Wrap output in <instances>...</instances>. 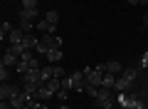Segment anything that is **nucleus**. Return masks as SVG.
<instances>
[{"instance_id": "1", "label": "nucleus", "mask_w": 148, "mask_h": 109, "mask_svg": "<svg viewBox=\"0 0 148 109\" xmlns=\"http://www.w3.org/2000/svg\"><path fill=\"white\" fill-rule=\"evenodd\" d=\"M57 47H62V40H59L57 35H40L35 52L37 55H47L49 50H57Z\"/></svg>"}, {"instance_id": "2", "label": "nucleus", "mask_w": 148, "mask_h": 109, "mask_svg": "<svg viewBox=\"0 0 148 109\" xmlns=\"http://www.w3.org/2000/svg\"><path fill=\"white\" fill-rule=\"evenodd\" d=\"M94 102H96V107H101V109H111L114 104H116V92L109 89V87H99Z\"/></svg>"}, {"instance_id": "3", "label": "nucleus", "mask_w": 148, "mask_h": 109, "mask_svg": "<svg viewBox=\"0 0 148 109\" xmlns=\"http://www.w3.org/2000/svg\"><path fill=\"white\" fill-rule=\"evenodd\" d=\"M69 82H72L74 92H84V89H86V74H84V69L72 72V74H69Z\"/></svg>"}, {"instance_id": "4", "label": "nucleus", "mask_w": 148, "mask_h": 109, "mask_svg": "<svg viewBox=\"0 0 148 109\" xmlns=\"http://www.w3.org/2000/svg\"><path fill=\"white\" fill-rule=\"evenodd\" d=\"M116 104L121 109H136V104H138V99L136 97H128V94H116Z\"/></svg>"}, {"instance_id": "5", "label": "nucleus", "mask_w": 148, "mask_h": 109, "mask_svg": "<svg viewBox=\"0 0 148 109\" xmlns=\"http://www.w3.org/2000/svg\"><path fill=\"white\" fill-rule=\"evenodd\" d=\"M17 92H20V87L12 84V82H3L0 84V99H10V97H15Z\"/></svg>"}, {"instance_id": "6", "label": "nucleus", "mask_w": 148, "mask_h": 109, "mask_svg": "<svg viewBox=\"0 0 148 109\" xmlns=\"http://www.w3.org/2000/svg\"><path fill=\"white\" fill-rule=\"evenodd\" d=\"M27 99H30V97H27V94H25V92L20 89V92H17L15 97H10L8 102H10V107H12V109H22V107H25V102H27Z\"/></svg>"}, {"instance_id": "7", "label": "nucleus", "mask_w": 148, "mask_h": 109, "mask_svg": "<svg viewBox=\"0 0 148 109\" xmlns=\"http://www.w3.org/2000/svg\"><path fill=\"white\" fill-rule=\"evenodd\" d=\"M52 97H54V92H52V89H49L45 82L37 87V99H40V102H47V99H52Z\"/></svg>"}, {"instance_id": "8", "label": "nucleus", "mask_w": 148, "mask_h": 109, "mask_svg": "<svg viewBox=\"0 0 148 109\" xmlns=\"http://www.w3.org/2000/svg\"><path fill=\"white\" fill-rule=\"evenodd\" d=\"M37 40H40L37 35L25 32V37H22V47H25V50H35V47H37Z\"/></svg>"}, {"instance_id": "9", "label": "nucleus", "mask_w": 148, "mask_h": 109, "mask_svg": "<svg viewBox=\"0 0 148 109\" xmlns=\"http://www.w3.org/2000/svg\"><path fill=\"white\" fill-rule=\"evenodd\" d=\"M17 62H20V57H17V55H12L10 50H5V55H3V62H0V65H8V67H17Z\"/></svg>"}, {"instance_id": "10", "label": "nucleus", "mask_w": 148, "mask_h": 109, "mask_svg": "<svg viewBox=\"0 0 148 109\" xmlns=\"http://www.w3.org/2000/svg\"><path fill=\"white\" fill-rule=\"evenodd\" d=\"M104 72H109V74H121V72H123V67H121V62L111 60V62H106V65H104Z\"/></svg>"}, {"instance_id": "11", "label": "nucleus", "mask_w": 148, "mask_h": 109, "mask_svg": "<svg viewBox=\"0 0 148 109\" xmlns=\"http://www.w3.org/2000/svg\"><path fill=\"white\" fill-rule=\"evenodd\" d=\"M128 87H131V82H128V79L123 77V74H121V77H116V84H114V92H116V94H121V92H126Z\"/></svg>"}, {"instance_id": "12", "label": "nucleus", "mask_w": 148, "mask_h": 109, "mask_svg": "<svg viewBox=\"0 0 148 109\" xmlns=\"http://www.w3.org/2000/svg\"><path fill=\"white\" fill-rule=\"evenodd\" d=\"M17 27H20V30H25V32H32L37 25H35L32 20H27L25 15H20V17H17Z\"/></svg>"}, {"instance_id": "13", "label": "nucleus", "mask_w": 148, "mask_h": 109, "mask_svg": "<svg viewBox=\"0 0 148 109\" xmlns=\"http://www.w3.org/2000/svg\"><path fill=\"white\" fill-rule=\"evenodd\" d=\"M45 57H47V60H49V62H52V65L62 62V57H64V55H62V47H57V50H49L47 55H45Z\"/></svg>"}, {"instance_id": "14", "label": "nucleus", "mask_w": 148, "mask_h": 109, "mask_svg": "<svg viewBox=\"0 0 148 109\" xmlns=\"http://www.w3.org/2000/svg\"><path fill=\"white\" fill-rule=\"evenodd\" d=\"M22 37H25V30L15 27V30L10 32V37H8V42H10V45H17V42H22Z\"/></svg>"}, {"instance_id": "15", "label": "nucleus", "mask_w": 148, "mask_h": 109, "mask_svg": "<svg viewBox=\"0 0 148 109\" xmlns=\"http://www.w3.org/2000/svg\"><path fill=\"white\" fill-rule=\"evenodd\" d=\"M114 84H116V74H109V72H104L101 87H109V89H114Z\"/></svg>"}, {"instance_id": "16", "label": "nucleus", "mask_w": 148, "mask_h": 109, "mask_svg": "<svg viewBox=\"0 0 148 109\" xmlns=\"http://www.w3.org/2000/svg\"><path fill=\"white\" fill-rule=\"evenodd\" d=\"M45 20H47L52 27H57V22H59V12H57V10H49V12H45Z\"/></svg>"}, {"instance_id": "17", "label": "nucleus", "mask_w": 148, "mask_h": 109, "mask_svg": "<svg viewBox=\"0 0 148 109\" xmlns=\"http://www.w3.org/2000/svg\"><path fill=\"white\" fill-rule=\"evenodd\" d=\"M10 69L12 67H8V65H0V84H3V82H10V77H12Z\"/></svg>"}, {"instance_id": "18", "label": "nucleus", "mask_w": 148, "mask_h": 109, "mask_svg": "<svg viewBox=\"0 0 148 109\" xmlns=\"http://www.w3.org/2000/svg\"><path fill=\"white\" fill-rule=\"evenodd\" d=\"M12 30H15V27H12L10 22L5 20V22H3V25H0V37H3V40H8V37H10V32H12Z\"/></svg>"}, {"instance_id": "19", "label": "nucleus", "mask_w": 148, "mask_h": 109, "mask_svg": "<svg viewBox=\"0 0 148 109\" xmlns=\"http://www.w3.org/2000/svg\"><path fill=\"white\" fill-rule=\"evenodd\" d=\"M123 77L128 79V82H136V77H138V67H128V69H123Z\"/></svg>"}, {"instance_id": "20", "label": "nucleus", "mask_w": 148, "mask_h": 109, "mask_svg": "<svg viewBox=\"0 0 148 109\" xmlns=\"http://www.w3.org/2000/svg\"><path fill=\"white\" fill-rule=\"evenodd\" d=\"M52 77H54V69H52V65H45V67H42V82H49Z\"/></svg>"}, {"instance_id": "21", "label": "nucleus", "mask_w": 148, "mask_h": 109, "mask_svg": "<svg viewBox=\"0 0 148 109\" xmlns=\"http://www.w3.org/2000/svg\"><path fill=\"white\" fill-rule=\"evenodd\" d=\"M8 50H10L12 52V55H17V57H22V55H25V47H22V42H17V45H10V47H8Z\"/></svg>"}, {"instance_id": "22", "label": "nucleus", "mask_w": 148, "mask_h": 109, "mask_svg": "<svg viewBox=\"0 0 148 109\" xmlns=\"http://www.w3.org/2000/svg\"><path fill=\"white\" fill-rule=\"evenodd\" d=\"M20 15H25L27 20H32V22H35V20H37V15H40V10H37V8H30V10H22Z\"/></svg>"}, {"instance_id": "23", "label": "nucleus", "mask_w": 148, "mask_h": 109, "mask_svg": "<svg viewBox=\"0 0 148 109\" xmlns=\"http://www.w3.org/2000/svg\"><path fill=\"white\" fill-rule=\"evenodd\" d=\"M52 69H54V77H59V79L64 77V67H62L59 62H57V65H52Z\"/></svg>"}, {"instance_id": "24", "label": "nucleus", "mask_w": 148, "mask_h": 109, "mask_svg": "<svg viewBox=\"0 0 148 109\" xmlns=\"http://www.w3.org/2000/svg\"><path fill=\"white\" fill-rule=\"evenodd\" d=\"M30 8H37V0H22V10H30Z\"/></svg>"}, {"instance_id": "25", "label": "nucleus", "mask_w": 148, "mask_h": 109, "mask_svg": "<svg viewBox=\"0 0 148 109\" xmlns=\"http://www.w3.org/2000/svg\"><path fill=\"white\" fill-rule=\"evenodd\" d=\"M89 97H96V92H99V87H91V84H86V89H84Z\"/></svg>"}, {"instance_id": "26", "label": "nucleus", "mask_w": 148, "mask_h": 109, "mask_svg": "<svg viewBox=\"0 0 148 109\" xmlns=\"http://www.w3.org/2000/svg\"><path fill=\"white\" fill-rule=\"evenodd\" d=\"M138 67H141V69H148V52L141 57V65H138Z\"/></svg>"}, {"instance_id": "27", "label": "nucleus", "mask_w": 148, "mask_h": 109, "mask_svg": "<svg viewBox=\"0 0 148 109\" xmlns=\"http://www.w3.org/2000/svg\"><path fill=\"white\" fill-rule=\"evenodd\" d=\"M0 109H12V107H10V102H8V99H0Z\"/></svg>"}, {"instance_id": "28", "label": "nucleus", "mask_w": 148, "mask_h": 109, "mask_svg": "<svg viewBox=\"0 0 148 109\" xmlns=\"http://www.w3.org/2000/svg\"><path fill=\"white\" fill-rule=\"evenodd\" d=\"M32 109H47V102H37V104H35Z\"/></svg>"}, {"instance_id": "29", "label": "nucleus", "mask_w": 148, "mask_h": 109, "mask_svg": "<svg viewBox=\"0 0 148 109\" xmlns=\"http://www.w3.org/2000/svg\"><path fill=\"white\" fill-rule=\"evenodd\" d=\"M128 5H141V0H126Z\"/></svg>"}, {"instance_id": "30", "label": "nucleus", "mask_w": 148, "mask_h": 109, "mask_svg": "<svg viewBox=\"0 0 148 109\" xmlns=\"http://www.w3.org/2000/svg\"><path fill=\"white\" fill-rule=\"evenodd\" d=\"M143 25H146V30H148V12L143 15Z\"/></svg>"}, {"instance_id": "31", "label": "nucleus", "mask_w": 148, "mask_h": 109, "mask_svg": "<svg viewBox=\"0 0 148 109\" xmlns=\"http://www.w3.org/2000/svg\"><path fill=\"white\" fill-rule=\"evenodd\" d=\"M136 109H148V107H146V104H141V102H138V104H136Z\"/></svg>"}, {"instance_id": "32", "label": "nucleus", "mask_w": 148, "mask_h": 109, "mask_svg": "<svg viewBox=\"0 0 148 109\" xmlns=\"http://www.w3.org/2000/svg\"><path fill=\"white\" fill-rule=\"evenodd\" d=\"M59 109H69V107H67V104H59Z\"/></svg>"}]
</instances>
